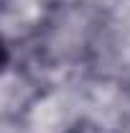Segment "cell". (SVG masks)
Returning a JSON list of instances; mask_svg holds the SVG:
<instances>
[{
    "instance_id": "obj_1",
    "label": "cell",
    "mask_w": 130,
    "mask_h": 133,
    "mask_svg": "<svg viewBox=\"0 0 130 133\" xmlns=\"http://www.w3.org/2000/svg\"><path fill=\"white\" fill-rule=\"evenodd\" d=\"M77 133H99V131H95V128H79Z\"/></svg>"
}]
</instances>
